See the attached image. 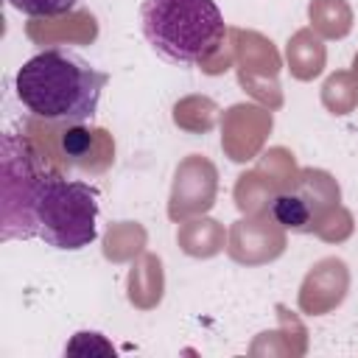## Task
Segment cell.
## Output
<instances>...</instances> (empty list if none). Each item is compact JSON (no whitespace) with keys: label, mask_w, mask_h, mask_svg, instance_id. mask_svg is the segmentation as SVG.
Wrapping results in <instances>:
<instances>
[{"label":"cell","mask_w":358,"mask_h":358,"mask_svg":"<svg viewBox=\"0 0 358 358\" xmlns=\"http://www.w3.org/2000/svg\"><path fill=\"white\" fill-rule=\"evenodd\" d=\"M90 145V131H84V129H70L67 134H64V148H67V154H84V148Z\"/></svg>","instance_id":"8992f818"},{"label":"cell","mask_w":358,"mask_h":358,"mask_svg":"<svg viewBox=\"0 0 358 358\" xmlns=\"http://www.w3.org/2000/svg\"><path fill=\"white\" fill-rule=\"evenodd\" d=\"M271 215L285 229H308L313 224V218H316V210L310 207V196L308 193H302V190H285V193L274 196Z\"/></svg>","instance_id":"277c9868"},{"label":"cell","mask_w":358,"mask_h":358,"mask_svg":"<svg viewBox=\"0 0 358 358\" xmlns=\"http://www.w3.org/2000/svg\"><path fill=\"white\" fill-rule=\"evenodd\" d=\"M3 241L39 238L53 249L78 252L98 238V193L87 182L50 171L36 148L3 134Z\"/></svg>","instance_id":"6da1fadb"},{"label":"cell","mask_w":358,"mask_h":358,"mask_svg":"<svg viewBox=\"0 0 358 358\" xmlns=\"http://www.w3.org/2000/svg\"><path fill=\"white\" fill-rule=\"evenodd\" d=\"M109 76L67 48L34 53L14 78L20 103L42 117L62 123H84L98 112Z\"/></svg>","instance_id":"7a4b0ae2"},{"label":"cell","mask_w":358,"mask_h":358,"mask_svg":"<svg viewBox=\"0 0 358 358\" xmlns=\"http://www.w3.org/2000/svg\"><path fill=\"white\" fill-rule=\"evenodd\" d=\"M140 28L148 45L173 64H204L227 34L215 0H143Z\"/></svg>","instance_id":"3957f363"},{"label":"cell","mask_w":358,"mask_h":358,"mask_svg":"<svg viewBox=\"0 0 358 358\" xmlns=\"http://www.w3.org/2000/svg\"><path fill=\"white\" fill-rule=\"evenodd\" d=\"M6 3L28 17H59L73 11L78 0H6Z\"/></svg>","instance_id":"5b68a950"}]
</instances>
